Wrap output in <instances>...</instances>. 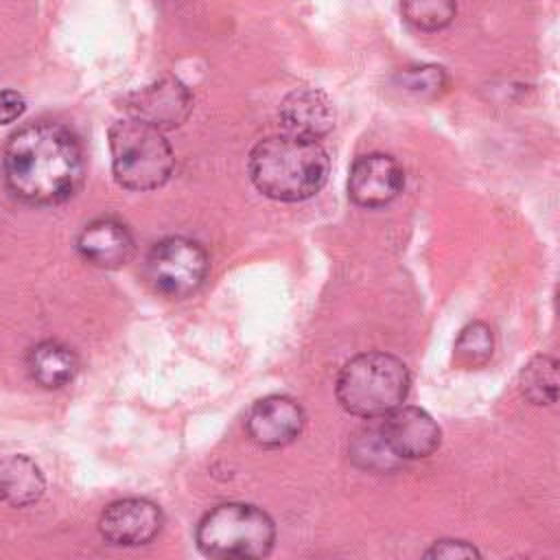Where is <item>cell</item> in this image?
<instances>
[{"mask_svg":"<svg viewBox=\"0 0 560 560\" xmlns=\"http://www.w3.org/2000/svg\"><path fill=\"white\" fill-rule=\"evenodd\" d=\"M26 112V101L15 90H2L0 92V125L15 122Z\"/></svg>","mask_w":560,"mask_h":560,"instance_id":"cell-22","label":"cell"},{"mask_svg":"<svg viewBox=\"0 0 560 560\" xmlns=\"http://www.w3.org/2000/svg\"><path fill=\"white\" fill-rule=\"evenodd\" d=\"M280 122L284 133L317 140L335 127L332 101L315 88H298L280 103Z\"/></svg>","mask_w":560,"mask_h":560,"instance_id":"cell-12","label":"cell"},{"mask_svg":"<svg viewBox=\"0 0 560 560\" xmlns=\"http://www.w3.org/2000/svg\"><path fill=\"white\" fill-rule=\"evenodd\" d=\"M122 109L129 118L166 131L186 122L192 112V94L179 79L162 77L131 92L122 101Z\"/></svg>","mask_w":560,"mask_h":560,"instance_id":"cell-7","label":"cell"},{"mask_svg":"<svg viewBox=\"0 0 560 560\" xmlns=\"http://www.w3.org/2000/svg\"><path fill=\"white\" fill-rule=\"evenodd\" d=\"M162 523V510L153 501L136 497L107 505L98 518V532L109 545L140 547L158 536Z\"/></svg>","mask_w":560,"mask_h":560,"instance_id":"cell-9","label":"cell"},{"mask_svg":"<svg viewBox=\"0 0 560 560\" xmlns=\"http://www.w3.org/2000/svg\"><path fill=\"white\" fill-rule=\"evenodd\" d=\"M494 337L488 324L472 322L462 328L455 339V359L466 368H479L492 357Z\"/></svg>","mask_w":560,"mask_h":560,"instance_id":"cell-19","label":"cell"},{"mask_svg":"<svg viewBox=\"0 0 560 560\" xmlns=\"http://www.w3.org/2000/svg\"><path fill=\"white\" fill-rule=\"evenodd\" d=\"M195 540L210 558H262L276 542V525L252 503H221L203 514Z\"/></svg>","mask_w":560,"mask_h":560,"instance_id":"cell-5","label":"cell"},{"mask_svg":"<svg viewBox=\"0 0 560 560\" xmlns=\"http://www.w3.org/2000/svg\"><path fill=\"white\" fill-rule=\"evenodd\" d=\"M306 416L298 400L282 394L260 398L247 413V435L262 448H282L295 442Z\"/></svg>","mask_w":560,"mask_h":560,"instance_id":"cell-11","label":"cell"},{"mask_svg":"<svg viewBox=\"0 0 560 560\" xmlns=\"http://www.w3.org/2000/svg\"><path fill=\"white\" fill-rule=\"evenodd\" d=\"M26 370L39 387L61 389L77 376L79 359L70 346L46 339L28 350Z\"/></svg>","mask_w":560,"mask_h":560,"instance_id":"cell-14","label":"cell"},{"mask_svg":"<svg viewBox=\"0 0 560 560\" xmlns=\"http://www.w3.org/2000/svg\"><path fill=\"white\" fill-rule=\"evenodd\" d=\"M83 168L81 142L59 122L24 125L4 147V182L20 201L31 206L70 199L83 182Z\"/></svg>","mask_w":560,"mask_h":560,"instance_id":"cell-1","label":"cell"},{"mask_svg":"<svg viewBox=\"0 0 560 560\" xmlns=\"http://www.w3.org/2000/svg\"><path fill=\"white\" fill-rule=\"evenodd\" d=\"M114 179L127 190H155L168 182L175 155L164 133L133 118L109 127Z\"/></svg>","mask_w":560,"mask_h":560,"instance_id":"cell-4","label":"cell"},{"mask_svg":"<svg viewBox=\"0 0 560 560\" xmlns=\"http://www.w3.org/2000/svg\"><path fill=\"white\" fill-rule=\"evenodd\" d=\"M352 459L370 470H392L400 464V459L385 444L378 424H370L357 433L350 446Z\"/></svg>","mask_w":560,"mask_h":560,"instance_id":"cell-18","label":"cell"},{"mask_svg":"<svg viewBox=\"0 0 560 560\" xmlns=\"http://www.w3.org/2000/svg\"><path fill=\"white\" fill-rule=\"evenodd\" d=\"M405 173L396 158L368 153L354 160L348 175V197L361 208H383L398 197Z\"/></svg>","mask_w":560,"mask_h":560,"instance_id":"cell-10","label":"cell"},{"mask_svg":"<svg viewBox=\"0 0 560 560\" xmlns=\"http://www.w3.org/2000/svg\"><path fill=\"white\" fill-rule=\"evenodd\" d=\"M378 420L385 444L400 462L424 459L433 455L442 442V431L438 422L420 407L398 405Z\"/></svg>","mask_w":560,"mask_h":560,"instance_id":"cell-8","label":"cell"},{"mask_svg":"<svg viewBox=\"0 0 560 560\" xmlns=\"http://www.w3.org/2000/svg\"><path fill=\"white\" fill-rule=\"evenodd\" d=\"M479 549L466 540H438L424 551V558H479Z\"/></svg>","mask_w":560,"mask_h":560,"instance_id":"cell-21","label":"cell"},{"mask_svg":"<svg viewBox=\"0 0 560 560\" xmlns=\"http://www.w3.org/2000/svg\"><path fill=\"white\" fill-rule=\"evenodd\" d=\"M206 249L186 236H168L155 243L147 256V280L166 298H186L195 293L208 276Z\"/></svg>","mask_w":560,"mask_h":560,"instance_id":"cell-6","label":"cell"},{"mask_svg":"<svg viewBox=\"0 0 560 560\" xmlns=\"http://www.w3.org/2000/svg\"><path fill=\"white\" fill-rule=\"evenodd\" d=\"M400 13L413 28L433 33L453 22L457 0H400Z\"/></svg>","mask_w":560,"mask_h":560,"instance_id":"cell-17","label":"cell"},{"mask_svg":"<svg viewBox=\"0 0 560 560\" xmlns=\"http://www.w3.org/2000/svg\"><path fill=\"white\" fill-rule=\"evenodd\" d=\"M518 387L532 405H553L558 400V361L549 354H536L521 370Z\"/></svg>","mask_w":560,"mask_h":560,"instance_id":"cell-16","label":"cell"},{"mask_svg":"<svg viewBox=\"0 0 560 560\" xmlns=\"http://www.w3.org/2000/svg\"><path fill=\"white\" fill-rule=\"evenodd\" d=\"M252 184L276 201H304L328 179V155L317 140L278 133L260 140L249 153Z\"/></svg>","mask_w":560,"mask_h":560,"instance_id":"cell-2","label":"cell"},{"mask_svg":"<svg viewBox=\"0 0 560 560\" xmlns=\"http://www.w3.org/2000/svg\"><path fill=\"white\" fill-rule=\"evenodd\" d=\"M409 385V370L398 357L363 352L341 368L337 376V400L348 413L376 420L405 402Z\"/></svg>","mask_w":560,"mask_h":560,"instance_id":"cell-3","label":"cell"},{"mask_svg":"<svg viewBox=\"0 0 560 560\" xmlns=\"http://www.w3.org/2000/svg\"><path fill=\"white\" fill-rule=\"evenodd\" d=\"M44 490L46 479L31 457L9 455L0 459V503L28 508L42 499Z\"/></svg>","mask_w":560,"mask_h":560,"instance_id":"cell-15","label":"cell"},{"mask_svg":"<svg viewBox=\"0 0 560 560\" xmlns=\"http://www.w3.org/2000/svg\"><path fill=\"white\" fill-rule=\"evenodd\" d=\"M77 249L94 267L101 269H118L127 265L133 256V236L131 232L116 219H94L90 221L79 238Z\"/></svg>","mask_w":560,"mask_h":560,"instance_id":"cell-13","label":"cell"},{"mask_svg":"<svg viewBox=\"0 0 560 560\" xmlns=\"http://www.w3.org/2000/svg\"><path fill=\"white\" fill-rule=\"evenodd\" d=\"M396 81L405 92H411L416 96H435L446 88L448 77H446L444 68L424 63V66H413V68L400 70L396 74Z\"/></svg>","mask_w":560,"mask_h":560,"instance_id":"cell-20","label":"cell"}]
</instances>
